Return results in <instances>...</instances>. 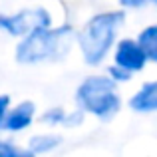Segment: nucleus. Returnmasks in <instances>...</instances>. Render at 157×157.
I'll return each instance as SVG.
<instances>
[{
    "mask_svg": "<svg viewBox=\"0 0 157 157\" xmlns=\"http://www.w3.org/2000/svg\"><path fill=\"white\" fill-rule=\"evenodd\" d=\"M105 74L115 82V84H119V86H121V84H127V82H131V78H133V74H131V72L123 70L121 66L113 64V62H111V64L105 68Z\"/></svg>",
    "mask_w": 157,
    "mask_h": 157,
    "instance_id": "ddd939ff",
    "label": "nucleus"
},
{
    "mask_svg": "<svg viewBox=\"0 0 157 157\" xmlns=\"http://www.w3.org/2000/svg\"><path fill=\"white\" fill-rule=\"evenodd\" d=\"M38 111L40 109L34 100L12 101L2 123V133L10 135V137H18V135L30 131L34 123H38Z\"/></svg>",
    "mask_w": 157,
    "mask_h": 157,
    "instance_id": "39448f33",
    "label": "nucleus"
},
{
    "mask_svg": "<svg viewBox=\"0 0 157 157\" xmlns=\"http://www.w3.org/2000/svg\"><path fill=\"white\" fill-rule=\"evenodd\" d=\"M155 4H157V2H155Z\"/></svg>",
    "mask_w": 157,
    "mask_h": 157,
    "instance_id": "dca6fc26",
    "label": "nucleus"
},
{
    "mask_svg": "<svg viewBox=\"0 0 157 157\" xmlns=\"http://www.w3.org/2000/svg\"><path fill=\"white\" fill-rule=\"evenodd\" d=\"M127 105L133 113H157V80L141 84V88L127 100Z\"/></svg>",
    "mask_w": 157,
    "mask_h": 157,
    "instance_id": "6e6552de",
    "label": "nucleus"
},
{
    "mask_svg": "<svg viewBox=\"0 0 157 157\" xmlns=\"http://www.w3.org/2000/svg\"><path fill=\"white\" fill-rule=\"evenodd\" d=\"M74 105L80 107L88 117H94L101 123L111 121L123 107L119 84H115L105 72L90 74L82 78L74 90Z\"/></svg>",
    "mask_w": 157,
    "mask_h": 157,
    "instance_id": "7ed1b4c3",
    "label": "nucleus"
},
{
    "mask_svg": "<svg viewBox=\"0 0 157 157\" xmlns=\"http://www.w3.org/2000/svg\"><path fill=\"white\" fill-rule=\"evenodd\" d=\"M76 48V28L70 22L40 26L16 40L12 58L22 68H42L68 60Z\"/></svg>",
    "mask_w": 157,
    "mask_h": 157,
    "instance_id": "f257e3e1",
    "label": "nucleus"
},
{
    "mask_svg": "<svg viewBox=\"0 0 157 157\" xmlns=\"http://www.w3.org/2000/svg\"><path fill=\"white\" fill-rule=\"evenodd\" d=\"M157 0H117L119 8H123V10H141V8L149 6V4H155Z\"/></svg>",
    "mask_w": 157,
    "mask_h": 157,
    "instance_id": "4468645a",
    "label": "nucleus"
},
{
    "mask_svg": "<svg viewBox=\"0 0 157 157\" xmlns=\"http://www.w3.org/2000/svg\"><path fill=\"white\" fill-rule=\"evenodd\" d=\"M0 157H28V153L14 137L0 133Z\"/></svg>",
    "mask_w": 157,
    "mask_h": 157,
    "instance_id": "9b49d317",
    "label": "nucleus"
},
{
    "mask_svg": "<svg viewBox=\"0 0 157 157\" xmlns=\"http://www.w3.org/2000/svg\"><path fill=\"white\" fill-rule=\"evenodd\" d=\"M86 117H88V115H86L80 107L68 109L66 111V117H64V123H62V129H76V127L84 125Z\"/></svg>",
    "mask_w": 157,
    "mask_h": 157,
    "instance_id": "f8f14e48",
    "label": "nucleus"
},
{
    "mask_svg": "<svg viewBox=\"0 0 157 157\" xmlns=\"http://www.w3.org/2000/svg\"><path fill=\"white\" fill-rule=\"evenodd\" d=\"M125 10L111 8L92 14L76 28V50L88 68H100L111 56L119 32L125 26Z\"/></svg>",
    "mask_w": 157,
    "mask_h": 157,
    "instance_id": "f03ea898",
    "label": "nucleus"
},
{
    "mask_svg": "<svg viewBox=\"0 0 157 157\" xmlns=\"http://www.w3.org/2000/svg\"><path fill=\"white\" fill-rule=\"evenodd\" d=\"M66 111L68 109L62 107V105L46 107V109L38 111V123H42V125L48 127V129H58V127H62V123H64Z\"/></svg>",
    "mask_w": 157,
    "mask_h": 157,
    "instance_id": "9d476101",
    "label": "nucleus"
},
{
    "mask_svg": "<svg viewBox=\"0 0 157 157\" xmlns=\"http://www.w3.org/2000/svg\"><path fill=\"white\" fill-rule=\"evenodd\" d=\"M56 20L46 6H26L12 12H0V32L12 40H18L36 28L50 26Z\"/></svg>",
    "mask_w": 157,
    "mask_h": 157,
    "instance_id": "20e7f679",
    "label": "nucleus"
},
{
    "mask_svg": "<svg viewBox=\"0 0 157 157\" xmlns=\"http://www.w3.org/2000/svg\"><path fill=\"white\" fill-rule=\"evenodd\" d=\"M111 62L131 74L143 72L145 66L149 64L147 54L137 42V38H119L111 50Z\"/></svg>",
    "mask_w": 157,
    "mask_h": 157,
    "instance_id": "423d86ee",
    "label": "nucleus"
},
{
    "mask_svg": "<svg viewBox=\"0 0 157 157\" xmlns=\"http://www.w3.org/2000/svg\"><path fill=\"white\" fill-rule=\"evenodd\" d=\"M137 42L147 54V60L157 64V24H149V26L141 28L137 34Z\"/></svg>",
    "mask_w": 157,
    "mask_h": 157,
    "instance_id": "1a4fd4ad",
    "label": "nucleus"
},
{
    "mask_svg": "<svg viewBox=\"0 0 157 157\" xmlns=\"http://www.w3.org/2000/svg\"><path fill=\"white\" fill-rule=\"evenodd\" d=\"M10 105H12V96L10 94H0V133H2V123H4V117H6Z\"/></svg>",
    "mask_w": 157,
    "mask_h": 157,
    "instance_id": "2eb2a0df",
    "label": "nucleus"
},
{
    "mask_svg": "<svg viewBox=\"0 0 157 157\" xmlns=\"http://www.w3.org/2000/svg\"><path fill=\"white\" fill-rule=\"evenodd\" d=\"M64 143L62 133H58L56 129H44V131H36V133L28 135V139L24 141V149H26L28 157H36V155H50L56 153Z\"/></svg>",
    "mask_w": 157,
    "mask_h": 157,
    "instance_id": "0eeeda50",
    "label": "nucleus"
}]
</instances>
